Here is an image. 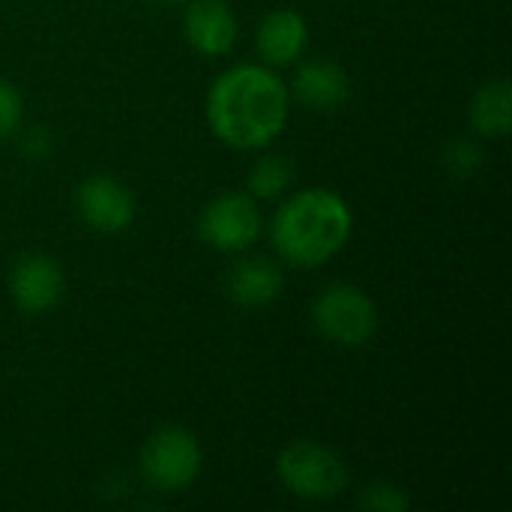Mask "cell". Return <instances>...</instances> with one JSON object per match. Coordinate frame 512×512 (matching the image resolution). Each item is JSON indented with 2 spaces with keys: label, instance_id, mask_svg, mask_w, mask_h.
<instances>
[{
  "label": "cell",
  "instance_id": "3957f363",
  "mask_svg": "<svg viewBox=\"0 0 512 512\" xmlns=\"http://www.w3.org/2000/svg\"><path fill=\"white\" fill-rule=\"evenodd\" d=\"M276 474L291 495L306 501L336 498L348 486L345 462L333 450L312 441L288 444L276 459Z\"/></svg>",
  "mask_w": 512,
  "mask_h": 512
},
{
  "label": "cell",
  "instance_id": "7a4b0ae2",
  "mask_svg": "<svg viewBox=\"0 0 512 512\" xmlns=\"http://www.w3.org/2000/svg\"><path fill=\"white\" fill-rule=\"evenodd\" d=\"M354 228L348 201L333 189H303L288 198L270 225L276 252L297 267H318L345 249Z\"/></svg>",
  "mask_w": 512,
  "mask_h": 512
},
{
  "label": "cell",
  "instance_id": "2e32d148",
  "mask_svg": "<svg viewBox=\"0 0 512 512\" xmlns=\"http://www.w3.org/2000/svg\"><path fill=\"white\" fill-rule=\"evenodd\" d=\"M21 114H24V105H21V96L12 84L0 81V141L9 138L18 123H21Z\"/></svg>",
  "mask_w": 512,
  "mask_h": 512
},
{
  "label": "cell",
  "instance_id": "52a82bcc",
  "mask_svg": "<svg viewBox=\"0 0 512 512\" xmlns=\"http://www.w3.org/2000/svg\"><path fill=\"white\" fill-rule=\"evenodd\" d=\"M75 204H78L81 219L99 234L126 231L132 225V219H135L132 192L111 174L87 177L75 192Z\"/></svg>",
  "mask_w": 512,
  "mask_h": 512
},
{
  "label": "cell",
  "instance_id": "7c38bea8",
  "mask_svg": "<svg viewBox=\"0 0 512 512\" xmlns=\"http://www.w3.org/2000/svg\"><path fill=\"white\" fill-rule=\"evenodd\" d=\"M282 285H285V279H282L279 267H273L264 258L240 261L231 270V276H228V294H231V300L240 303V306H249V309L270 306L282 294Z\"/></svg>",
  "mask_w": 512,
  "mask_h": 512
},
{
  "label": "cell",
  "instance_id": "8992f818",
  "mask_svg": "<svg viewBox=\"0 0 512 512\" xmlns=\"http://www.w3.org/2000/svg\"><path fill=\"white\" fill-rule=\"evenodd\" d=\"M198 234L219 252H240L261 234V213L243 192H225L213 198L198 216Z\"/></svg>",
  "mask_w": 512,
  "mask_h": 512
},
{
  "label": "cell",
  "instance_id": "6da1fadb",
  "mask_svg": "<svg viewBox=\"0 0 512 512\" xmlns=\"http://www.w3.org/2000/svg\"><path fill=\"white\" fill-rule=\"evenodd\" d=\"M288 120V90L267 66L240 63L222 72L207 93V123L234 150L267 147Z\"/></svg>",
  "mask_w": 512,
  "mask_h": 512
},
{
  "label": "cell",
  "instance_id": "8fae6325",
  "mask_svg": "<svg viewBox=\"0 0 512 512\" xmlns=\"http://www.w3.org/2000/svg\"><path fill=\"white\" fill-rule=\"evenodd\" d=\"M294 93L306 108L315 111H333L348 102L351 96V78L348 72L333 60H309L294 75Z\"/></svg>",
  "mask_w": 512,
  "mask_h": 512
},
{
  "label": "cell",
  "instance_id": "5bb4252c",
  "mask_svg": "<svg viewBox=\"0 0 512 512\" xmlns=\"http://www.w3.org/2000/svg\"><path fill=\"white\" fill-rule=\"evenodd\" d=\"M291 177H294V171L285 156H276V153L264 156L249 171V192L255 198H279L288 189Z\"/></svg>",
  "mask_w": 512,
  "mask_h": 512
},
{
  "label": "cell",
  "instance_id": "30bf717a",
  "mask_svg": "<svg viewBox=\"0 0 512 512\" xmlns=\"http://www.w3.org/2000/svg\"><path fill=\"white\" fill-rule=\"evenodd\" d=\"M309 42V27L306 18L297 9H273L261 18L258 24V54L270 66H285L294 63Z\"/></svg>",
  "mask_w": 512,
  "mask_h": 512
},
{
  "label": "cell",
  "instance_id": "e0dca14e",
  "mask_svg": "<svg viewBox=\"0 0 512 512\" xmlns=\"http://www.w3.org/2000/svg\"><path fill=\"white\" fill-rule=\"evenodd\" d=\"M444 162H447V168H450L456 177H468V174L483 162V156H480V147H474L471 141H453V144L447 147Z\"/></svg>",
  "mask_w": 512,
  "mask_h": 512
},
{
  "label": "cell",
  "instance_id": "277c9868",
  "mask_svg": "<svg viewBox=\"0 0 512 512\" xmlns=\"http://www.w3.org/2000/svg\"><path fill=\"white\" fill-rule=\"evenodd\" d=\"M312 321L321 330V336H327L330 342L345 348H360L378 330V309L366 291L339 282L318 294L312 306Z\"/></svg>",
  "mask_w": 512,
  "mask_h": 512
},
{
  "label": "cell",
  "instance_id": "9a60e30c",
  "mask_svg": "<svg viewBox=\"0 0 512 512\" xmlns=\"http://www.w3.org/2000/svg\"><path fill=\"white\" fill-rule=\"evenodd\" d=\"M360 507L378 512H405L408 510V498H405L402 489L387 486V483H378V486H372V489H366L360 495Z\"/></svg>",
  "mask_w": 512,
  "mask_h": 512
},
{
  "label": "cell",
  "instance_id": "ba28073f",
  "mask_svg": "<svg viewBox=\"0 0 512 512\" xmlns=\"http://www.w3.org/2000/svg\"><path fill=\"white\" fill-rule=\"evenodd\" d=\"M9 291L18 309L51 312L63 300V270L48 255H24L9 273Z\"/></svg>",
  "mask_w": 512,
  "mask_h": 512
},
{
  "label": "cell",
  "instance_id": "ac0fdd59",
  "mask_svg": "<svg viewBox=\"0 0 512 512\" xmlns=\"http://www.w3.org/2000/svg\"><path fill=\"white\" fill-rule=\"evenodd\" d=\"M159 3H174V0H159Z\"/></svg>",
  "mask_w": 512,
  "mask_h": 512
},
{
  "label": "cell",
  "instance_id": "9c48e42d",
  "mask_svg": "<svg viewBox=\"0 0 512 512\" xmlns=\"http://www.w3.org/2000/svg\"><path fill=\"white\" fill-rule=\"evenodd\" d=\"M183 30L189 45L204 57H222L237 42V18L225 0H195L186 9Z\"/></svg>",
  "mask_w": 512,
  "mask_h": 512
},
{
  "label": "cell",
  "instance_id": "4fadbf2b",
  "mask_svg": "<svg viewBox=\"0 0 512 512\" xmlns=\"http://www.w3.org/2000/svg\"><path fill=\"white\" fill-rule=\"evenodd\" d=\"M512 120V90L507 78H495L480 87V93L471 102V123L477 132L501 138L510 132Z\"/></svg>",
  "mask_w": 512,
  "mask_h": 512
},
{
  "label": "cell",
  "instance_id": "5b68a950",
  "mask_svg": "<svg viewBox=\"0 0 512 512\" xmlns=\"http://www.w3.org/2000/svg\"><path fill=\"white\" fill-rule=\"evenodd\" d=\"M201 444L183 426H165L150 435L141 453V474L159 492H183L201 474Z\"/></svg>",
  "mask_w": 512,
  "mask_h": 512
}]
</instances>
